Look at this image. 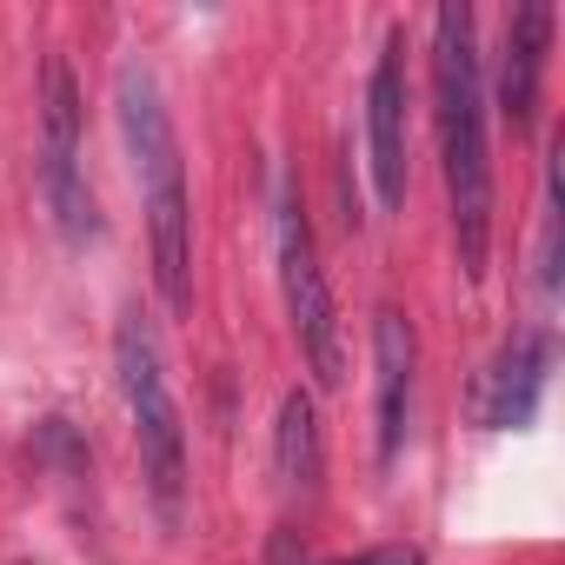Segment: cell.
Segmentation results:
<instances>
[{
  "mask_svg": "<svg viewBox=\"0 0 565 565\" xmlns=\"http://www.w3.org/2000/svg\"><path fill=\"white\" fill-rule=\"evenodd\" d=\"M273 479L287 499H313L327 479V439H320V406L313 393H287L273 419Z\"/></svg>",
  "mask_w": 565,
  "mask_h": 565,
  "instance_id": "10",
  "label": "cell"
},
{
  "mask_svg": "<svg viewBox=\"0 0 565 565\" xmlns=\"http://www.w3.org/2000/svg\"><path fill=\"white\" fill-rule=\"evenodd\" d=\"M114 114H120V140H127V160H134V180H140V206H147L153 287L173 313H186L193 307V200H186L180 134H173L167 94H160L147 61H120Z\"/></svg>",
  "mask_w": 565,
  "mask_h": 565,
  "instance_id": "2",
  "label": "cell"
},
{
  "mask_svg": "<svg viewBox=\"0 0 565 565\" xmlns=\"http://www.w3.org/2000/svg\"><path fill=\"white\" fill-rule=\"evenodd\" d=\"M114 373L127 393V419H134V446H140V479L153 499V519L167 532H180L186 519V426H180V399L167 386V360L153 340V320L120 313L114 327Z\"/></svg>",
  "mask_w": 565,
  "mask_h": 565,
  "instance_id": "3",
  "label": "cell"
},
{
  "mask_svg": "<svg viewBox=\"0 0 565 565\" xmlns=\"http://www.w3.org/2000/svg\"><path fill=\"white\" fill-rule=\"evenodd\" d=\"M406 34H386L380 61H373V81H366V167H373V193L380 206H406V180H413V160H406Z\"/></svg>",
  "mask_w": 565,
  "mask_h": 565,
  "instance_id": "6",
  "label": "cell"
},
{
  "mask_svg": "<svg viewBox=\"0 0 565 565\" xmlns=\"http://www.w3.org/2000/svg\"><path fill=\"white\" fill-rule=\"evenodd\" d=\"M273 266H279V300H287L294 340L313 366L320 386L347 380V347H340V313H333V287H327V266H320V239L307 220V200L287 186L273 206Z\"/></svg>",
  "mask_w": 565,
  "mask_h": 565,
  "instance_id": "4",
  "label": "cell"
},
{
  "mask_svg": "<svg viewBox=\"0 0 565 565\" xmlns=\"http://www.w3.org/2000/svg\"><path fill=\"white\" fill-rule=\"evenodd\" d=\"M413 380H419V333L399 307H380L373 313V446H380V466H393L406 452Z\"/></svg>",
  "mask_w": 565,
  "mask_h": 565,
  "instance_id": "7",
  "label": "cell"
},
{
  "mask_svg": "<svg viewBox=\"0 0 565 565\" xmlns=\"http://www.w3.org/2000/svg\"><path fill=\"white\" fill-rule=\"evenodd\" d=\"M347 565H426V552L419 545H373V552H360Z\"/></svg>",
  "mask_w": 565,
  "mask_h": 565,
  "instance_id": "11",
  "label": "cell"
},
{
  "mask_svg": "<svg viewBox=\"0 0 565 565\" xmlns=\"http://www.w3.org/2000/svg\"><path fill=\"white\" fill-rule=\"evenodd\" d=\"M552 28L558 14L545 8V0H532V8H512L505 14V34H499V114L512 134H532V114H539V87H545V54H552Z\"/></svg>",
  "mask_w": 565,
  "mask_h": 565,
  "instance_id": "9",
  "label": "cell"
},
{
  "mask_svg": "<svg viewBox=\"0 0 565 565\" xmlns=\"http://www.w3.org/2000/svg\"><path fill=\"white\" fill-rule=\"evenodd\" d=\"M433 134L452 213V253L466 279H486L492 259V147H486V67H479V21L446 0L433 8Z\"/></svg>",
  "mask_w": 565,
  "mask_h": 565,
  "instance_id": "1",
  "label": "cell"
},
{
  "mask_svg": "<svg viewBox=\"0 0 565 565\" xmlns=\"http://www.w3.org/2000/svg\"><path fill=\"white\" fill-rule=\"evenodd\" d=\"M41 200L67 246L100 239V206H94V186L81 167V87H74L67 54H47V67H41Z\"/></svg>",
  "mask_w": 565,
  "mask_h": 565,
  "instance_id": "5",
  "label": "cell"
},
{
  "mask_svg": "<svg viewBox=\"0 0 565 565\" xmlns=\"http://www.w3.org/2000/svg\"><path fill=\"white\" fill-rule=\"evenodd\" d=\"M552 386V333H519L499 347V360L479 373V393H472V419L486 433H519L539 419V399Z\"/></svg>",
  "mask_w": 565,
  "mask_h": 565,
  "instance_id": "8",
  "label": "cell"
}]
</instances>
